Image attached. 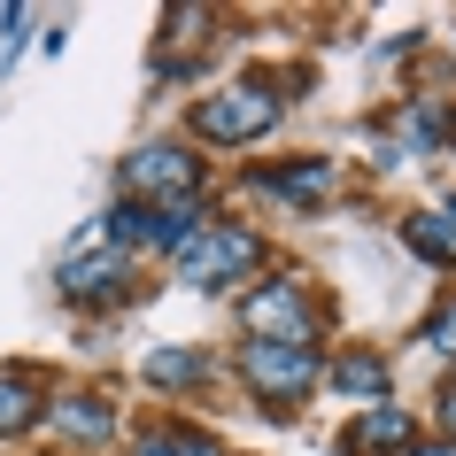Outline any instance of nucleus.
<instances>
[{"label":"nucleus","instance_id":"5","mask_svg":"<svg viewBox=\"0 0 456 456\" xmlns=\"http://www.w3.org/2000/svg\"><path fill=\"white\" fill-rule=\"evenodd\" d=\"M348 449H410V410H395V403H379L371 410V418H356V426H348Z\"/></svg>","mask_w":456,"mask_h":456},{"label":"nucleus","instance_id":"11","mask_svg":"<svg viewBox=\"0 0 456 456\" xmlns=\"http://www.w3.org/2000/svg\"><path fill=\"white\" fill-rule=\"evenodd\" d=\"M31 410H39V395H31V379H24V371H0V433L31 426Z\"/></svg>","mask_w":456,"mask_h":456},{"label":"nucleus","instance_id":"16","mask_svg":"<svg viewBox=\"0 0 456 456\" xmlns=\"http://www.w3.org/2000/svg\"><path fill=\"white\" fill-rule=\"evenodd\" d=\"M426 456H456V449H426Z\"/></svg>","mask_w":456,"mask_h":456},{"label":"nucleus","instance_id":"1","mask_svg":"<svg viewBox=\"0 0 456 456\" xmlns=\"http://www.w3.org/2000/svg\"><path fill=\"white\" fill-rule=\"evenodd\" d=\"M271 124H279L271 86H224V94H209L193 109V132H201V140H256Z\"/></svg>","mask_w":456,"mask_h":456},{"label":"nucleus","instance_id":"7","mask_svg":"<svg viewBox=\"0 0 456 456\" xmlns=\"http://www.w3.org/2000/svg\"><path fill=\"white\" fill-rule=\"evenodd\" d=\"M403 240L418 248V256H433V264H456V216H410Z\"/></svg>","mask_w":456,"mask_h":456},{"label":"nucleus","instance_id":"17","mask_svg":"<svg viewBox=\"0 0 456 456\" xmlns=\"http://www.w3.org/2000/svg\"><path fill=\"white\" fill-rule=\"evenodd\" d=\"M449 216H456V201H449Z\"/></svg>","mask_w":456,"mask_h":456},{"label":"nucleus","instance_id":"9","mask_svg":"<svg viewBox=\"0 0 456 456\" xmlns=\"http://www.w3.org/2000/svg\"><path fill=\"white\" fill-rule=\"evenodd\" d=\"M294 317H302V287L294 279H279V287H264L248 302V325H294Z\"/></svg>","mask_w":456,"mask_h":456},{"label":"nucleus","instance_id":"15","mask_svg":"<svg viewBox=\"0 0 456 456\" xmlns=\"http://www.w3.org/2000/svg\"><path fill=\"white\" fill-rule=\"evenodd\" d=\"M441 418H449V426H456V387H449V395H441Z\"/></svg>","mask_w":456,"mask_h":456},{"label":"nucleus","instance_id":"13","mask_svg":"<svg viewBox=\"0 0 456 456\" xmlns=\"http://www.w3.org/2000/svg\"><path fill=\"white\" fill-rule=\"evenodd\" d=\"M193 371H201V356H186V348H163V356H147V379H155V387H186Z\"/></svg>","mask_w":456,"mask_h":456},{"label":"nucleus","instance_id":"12","mask_svg":"<svg viewBox=\"0 0 456 456\" xmlns=\"http://www.w3.org/2000/svg\"><path fill=\"white\" fill-rule=\"evenodd\" d=\"M325 178H333V163H302V170H271L264 186L287 193V201H310V193H325Z\"/></svg>","mask_w":456,"mask_h":456},{"label":"nucleus","instance_id":"8","mask_svg":"<svg viewBox=\"0 0 456 456\" xmlns=\"http://www.w3.org/2000/svg\"><path fill=\"white\" fill-rule=\"evenodd\" d=\"M54 426L77 433V441H101V433H109V403H94V395H62V403H54Z\"/></svg>","mask_w":456,"mask_h":456},{"label":"nucleus","instance_id":"4","mask_svg":"<svg viewBox=\"0 0 456 456\" xmlns=\"http://www.w3.org/2000/svg\"><path fill=\"white\" fill-rule=\"evenodd\" d=\"M124 186H140V193H193V155H178V147H140V155L124 163Z\"/></svg>","mask_w":456,"mask_h":456},{"label":"nucleus","instance_id":"10","mask_svg":"<svg viewBox=\"0 0 456 456\" xmlns=\"http://www.w3.org/2000/svg\"><path fill=\"white\" fill-rule=\"evenodd\" d=\"M117 279H124L117 256H101V264H70V271H62V294H70V302H94V294H109Z\"/></svg>","mask_w":456,"mask_h":456},{"label":"nucleus","instance_id":"3","mask_svg":"<svg viewBox=\"0 0 456 456\" xmlns=\"http://www.w3.org/2000/svg\"><path fill=\"white\" fill-rule=\"evenodd\" d=\"M248 379L264 387L271 403H287V395H302V387L317 379V356H310V340H248Z\"/></svg>","mask_w":456,"mask_h":456},{"label":"nucleus","instance_id":"6","mask_svg":"<svg viewBox=\"0 0 456 456\" xmlns=\"http://www.w3.org/2000/svg\"><path fill=\"white\" fill-rule=\"evenodd\" d=\"M333 387H340V395H356V403H387V363L379 356H340Z\"/></svg>","mask_w":456,"mask_h":456},{"label":"nucleus","instance_id":"14","mask_svg":"<svg viewBox=\"0 0 456 456\" xmlns=\"http://www.w3.org/2000/svg\"><path fill=\"white\" fill-rule=\"evenodd\" d=\"M433 348H441V356H456V317H441V325H433Z\"/></svg>","mask_w":456,"mask_h":456},{"label":"nucleus","instance_id":"2","mask_svg":"<svg viewBox=\"0 0 456 456\" xmlns=\"http://www.w3.org/2000/svg\"><path fill=\"white\" fill-rule=\"evenodd\" d=\"M256 264H264V240L240 232V224H224V232H201V248L178 256V279H193V287H224V279H240V271H256Z\"/></svg>","mask_w":456,"mask_h":456}]
</instances>
